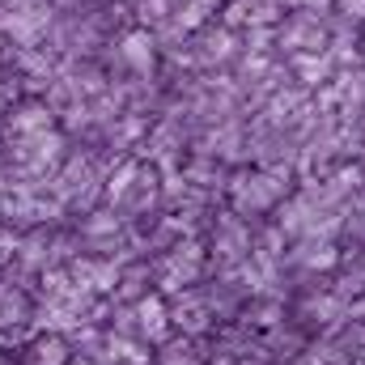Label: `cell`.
I'll use <instances>...</instances> for the list:
<instances>
[{"label":"cell","instance_id":"603a6c76","mask_svg":"<svg viewBox=\"0 0 365 365\" xmlns=\"http://www.w3.org/2000/svg\"><path fill=\"white\" fill-rule=\"evenodd\" d=\"M230 56H234V34H230V30L204 34V51H200L204 64H212V60H230Z\"/></svg>","mask_w":365,"mask_h":365},{"label":"cell","instance_id":"277c9868","mask_svg":"<svg viewBox=\"0 0 365 365\" xmlns=\"http://www.w3.org/2000/svg\"><path fill=\"white\" fill-rule=\"evenodd\" d=\"M230 195H234V212H238V217L264 212V208H272L276 200L284 195L280 170H272V175H242V179H234Z\"/></svg>","mask_w":365,"mask_h":365},{"label":"cell","instance_id":"30bf717a","mask_svg":"<svg viewBox=\"0 0 365 365\" xmlns=\"http://www.w3.org/2000/svg\"><path fill=\"white\" fill-rule=\"evenodd\" d=\"M179 145H182V128L166 119V123L145 140V158H153V162L162 166V175H166V170H179V158H175V149H179Z\"/></svg>","mask_w":365,"mask_h":365},{"label":"cell","instance_id":"83f0119b","mask_svg":"<svg viewBox=\"0 0 365 365\" xmlns=\"http://www.w3.org/2000/svg\"><path fill=\"white\" fill-rule=\"evenodd\" d=\"M9 102H13V86H0V119H9Z\"/></svg>","mask_w":365,"mask_h":365},{"label":"cell","instance_id":"d4e9b609","mask_svg":"<svg viewBox=\"0 0 365 365\" xmlns=\"http://www.w3.org/2000/svg\"><path fill=\"white\" fill-rule=\"evenodd\" d=\"M21 68L34 77V86H47V77H51V64H47L38 51H21Z\"/></svg>","mask_w":365,"mask_h":365},{"label":"cell","instance_id":"d6986e66","mask_svg":"<svg viewBox=\"0 0 365 365\" xmlns=\"http://www.w3.org/2000/svg\"><path fill=\"white\" fill-rule=\"evenodd\" d=\"M293 259H297V264H306V268H331L340 255H336V247H331V242H314V238H310V242H302V247L293 251Z\"/></svg>","mask_w":365,"mask_h":365},{"label":"cell","instance_id":"f1b7e54d","mask_svg":"<svg viewBox=\"0 0 365 365\" xmlns=\"http://www.w3.org/2000/svg\"><path fill=\"white\" fill-rule=\"evenodd\" d=\"M349 319H361V323H365V293L353 302V306H349Z\"/></svg>","mask_w":365,"mask_h":365},{"label":"cell","instance_id":"8992f818","mask_svg":"<svg viewBox=\"0 0 365 365\" xmlns=\"http://www.w3.org/2000/svg\"><path fill=\"white\" fill-rule=\"evenodd\" d=\"M217 319V310H212V302H208V293L204 289H187L175 297V306H170V323H179L182 336H204L208 331V323Z\"/></svg>","mask_w":365,"mask_h":365},{"label":"cell","instance_id":"44dd1931","mask_svg":"<svg viewBox=\"0 0 365 365\" xmlns=\"http://www.w3.org/2000/svg\"><path fill=\"white\" fill-rule=\"evenodd\" d=\"M276 323H280V297H264V302H251L247 306V327L276 331Z\"/></svg>","mask_w":365,"mask_h":365},{"label":"cell","instance_id":"5b68a950","mask_svg":"<svg viewBox=\"0 0 365 365\" xmlns=\"http://www.w3.org/2000/svg\"><path fill=\"white\" fill-rule=\"evenodd\" d=\"M251 230L238 221V212H230V217H221L217 221V234H212V255H217V264H225V268H242L247 259H251Z\"/></svg>","mask_w":365,"mask_h":365},{"label":"cell","instance_id":"7402d4cb","mask_svg":"<svg viewBox=\"0 0 365 365\" xmlns=\"http://www.w3.org/2000/svg\"><path fill=\"white\" fill-rule=\"evenodd\" d=\"M158 365H200V344H195L191 336H182V340H170V344L162 349Z\"/></svg>","mask_w":365,"mask_h":365},{"label":"cell","instance_id":"ac0fdd59","mask_svg":"<svg viewBox=\"0 0 365 365\" xmlns=\"http://www.w3.org/2000/svg\"><path fill=\"white\" fill-rule=\"evenodd\" d=\"M212 4H217V0H179L170 26H175V30H195V26L212 13Z\"/></svg>","mask_w":365,"mask_h":365},{"label":"cell","instance_id":"7c38bea8","mask_svg":"<svg viewBox=\"0 0 365 365\" xmlns=\"http://www.w3.org/2000/svg\"><path fill=\"white\" fill-rule=\"evenodd\" d=\"M284 47H293V51H319L323 47V26H319V17H310V13H297L289 26H284Z\"/></svg>","mask_w":365,"mask_h":365},{"label":"cell","instance_id":"3957f363","mask_svg":"<svg viewBox=\"0 0 365 365\" xmlns=\"http://www.w3.org/2000/svg\"><path fill=\"white\" fill-rule=\"evenodd\" d=\"M64 153V136L51 128V132H38V136H21L13 140V162L21 166L26 179H47V170H56Z\"/></svg>","mask_w":365,"mask_h":365},{"label":"cell","instance_id":"5bb4252c","mask_svg":"<svg viewBox=\"0 0 365 365\" xmlns=\"http://www.w3.org/2000/svg\"><path fill=\"white\" fill-rule=\"evenodd\" d=\"M276 9H280V0H234L230 13H225V21H230V26H251V30H259V26L276 21Z\"/></svg>","mask_w":365,"mask_h":365},{"label":"cell","instance_id":"e0dca14e","mask_svg":"<svg viewBox=\"0 0 365 365\" xmlns=\"http://www.w3.org/2000/svg\"><path fill=\"white\" fill-rule=\"evenodd\" d=\"M68 344H64V336H38L34 344H30V365H68Z\"/></svg>","mask_w":365,"mask_h":365},{"label":"cell","instance_id":"484cf974","mask_svg":"<svg viewBox=\"0 0 365 365\" xmlns=\"http://www.w3.org/2000/svg\"><path fill=\"white\" fill-rule=\"evenodd\" d=\"M297 73H302L306 81H323V73H327V56H297Z\"/></svg>","mask_w":365,"mask_h":365},{"label":"cell","instance_id":"d6a6232c","mask_svg":"<svg viewBox=\"0 0 365 365\" xmlns=\"http://www.w3.org/2000/svg\"><path fill=\"white\" fill-rule=\"evenodd\" d=\"M306 4H314V0H306Z\"/></svg>","mask_w":365,"mask_h":365},{"label":"cell","instance_id":"ffe728a7","mask_svg":"<svg viewBox=\"0 0 365 365\" xmlns=\"http://www.w3.org/2000/svg\"><path fill=\"white\" fill-rule=\"evenodd\" d=\"M145 289H149V272H145V268H128L123 280H119V289H115V297H119L123 306H136V302L149 297Z\"/></svg>","mask_w":365,"mask_h":365},{"label":"cell","instance_id":"9a60e30c","mask_svg":"<svg viewBox=\"0 0 365 365\" xmlns=\"http://www.w3.org/2000/svg\"><path fill=\"white\" fill-rule=\"evenodd\" d=\"M145 175V162L140 158H132V162H123L119 166V175L106 182V204L115 208V212H123L128 208V200H132V191H136V182Z\"/></svg>","mask_w":365,"mask_h":365},{"label":"cell","instance_id":"cb8c5ba5","mask_svg":"<svg viewBox=\"0 0 365 365\" xmlns=\"http://www.w3.org/2000/svg\"><path fill=\"white\" fill-rule=\"evenodd\" d=\"M340 349L349 353V357H357V361H365V323H353L344 336H340Z\"/></svg>","mask_w":365,"mask_h":365},{"label":"cell","instance_id":"f546056e","mask_svg":"<svg viewBox=\"0 0 365 365\" xmlns=\"http://www.w3.org/2000/svg\"><path fill=\"white\" fill-rule=\"evenodd\" d=\"M68 365H93V361H86V357H81V361H68Z\"/></svg>","mask_w":365,"mask_h":365},{"label":"cell","instance_id":"52a82bcc","mask_svg":"<svg viewBox=\"0 0 365 365\" xmlns=\"http://www.w3.org/2000/svg\"><path fill=\"white\" fill-rule=\"evenodd\" d=\"M68 272H73V280H77L86 293H110V289H119V280H123V268H119L115 259H73Z\"/></svg>","mask_w":365,"mask_h":365},{"label":"cell","instance_id":"4316f807","mask_svg":"<svg viewBox=\"0 0 365 365\" xmlns=\"http://www.w3.org/2000/svg\"><path fill=\"white\" fill-rule=\"evenodd\" d=\"M140 128H145V119H140V115H123V123H119V128H110V136H115V145H128Z\"/></svg>","mask_w":365,"mask_h":365},{"label":"cell","instance_id":"2e32d148","mask_svg":"<svg viewBox=\"0 0 365 365\" xmlns=\"http://www.w3.org/2000/svg\"><path fill=\"white\" fill-rule=\"evenodd\" d=\"M306 314L323 327H340L349 319V302H340L336 293H314V297H306Z\"/></svg>","mask_w":365,"mask_h":365},{"label":"cell","instance_id":"4dcf8cb0","mask_svg":"<svg viewBox=\"0 0 365 365\" xmlns=\"http://www.w3.org/2000/svg\"><path fill=\"white\" fill-rule=\"evenodd\" d=\"M238 365H251V361H238Z\"/></svg>","mask_w":365,"mask_h":365},{"label":"cell","instance_id":"1f68e13d","mask_svg":"<svg viewBox=\"0 0 365 365\" xmlns=\"http://www.w3.org/2000/svg\"><path fill=\"white\" fill-rule=\"evenodd\" d=\"M353 365H365V361H353Z\"/></svg>","mask_w":365,"mask_h":365},{"label":"cell","instance_id":"ba28073f","mask_svg":"<svg viewBox=\"0 0 365 365\" xmlns=\"http://www.w3.org/2000/svg\"><path fill=\"white\" fill-rule=\"evenodd\" d=\"M51 119H56V110H51L47 102H21L17 110H9L4 132H9V140L38 136V132H51Z\"/></svg>","mask_w":365,"mask_h":365},{"label":"cell","instance_id":"8fae6325","mask_svg":"<svg viewBox=\"0 0 365 365\" xmlns=\"http://www.w3.org/2000/svg\"><path fill=\"white\" fill-rule=\"evenodd\" d=\"M119 60L136 73V77H149L153 73V38L149 30H132L119 38Z\"/></svg>","mask_w":365,"mask_h":365},{"label":"cell","instance_id":"7a4b0ae2","mask_svg":"<svg viewBox=\"0 0 365 365\" xmlns=\"http://www.w3.org/2000/svg\"><path fill=\"white\" fill-rule=\"evenodd\" d=\"M51 26V4L47 0H9L0 13V34H9L21 51H34L38 38Z\"/></svg>","mask_w":365,"mask_h":365},{"label":"cell","instance_id":"9c48e42d","mask_svg":"<svg viewBox=\"0 0 365 365\" xmlns=\"http://www.w3.org/2000/svg\"><path fill=\"white\" fill-rule=\"evenodd\" d=\"M136 319H140V340L162 344L170 331V306L162 302V293H149L145 302H136Z\"/></svg>","mask_w":365,"mask_h":365},{"label":"cell","instance_id":"6da1fadb","mask_svg":"<svg viewBox=\"0 0 365 365\" xmlns=\"http://www.w3.org/2000/svg\"><path fill=\"white\" fill-rule=\"evenodd\" d=\"M200 272H204V247L195 242V238H182V242H175L162 259H158V268H153V280H158V289L162 293H187L195 280H200Z\"/></svg>","mask_w":365,"mask_h":365},{"label":"cell","instance_id":"4fadbf2b","mask_svg":"<svg viewBox=\"0 0 365 365\" xmlns=\"http://www.w3.org/2000/svg\"><path fill=\"white\" fill-rule=\"evenodd\" d=\"M81 234H86V242H90L93 251H110L115 238H119V212H115V208H98V212H90L86 225H81Z\"/></svg>","mask_w":365,"mask_h":365}]
</instances>
